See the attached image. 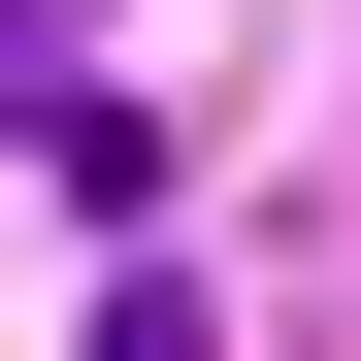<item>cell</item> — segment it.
Returning a JSON list of instances; mask_svg holds the SVG:
<instances>
[{
    "mask_svg": "<svg viewBox=\"0 0 361 361\" xmlns=\"http://www.w3.org/2000/svg\"><path fill=\"white\" fill-rule=\"evenodd\" d=\"M99 361H230V329H197V263H132V295H99Z\"/></svg>",
    "mask_w": 361,
    "mask_h": 361,
    "instance_id": "cell-1",
    "label": "cell"
}]
</instances>
